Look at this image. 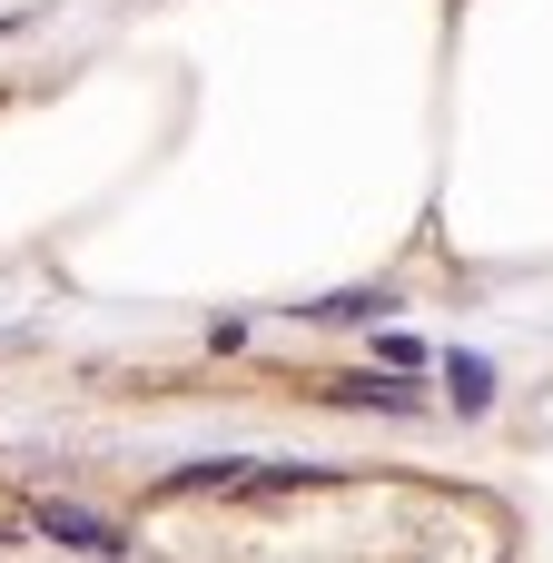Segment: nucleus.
<instances>
[{
  "instance_id": "1",
  "label": "nucleus",
  "mask_w": 553,
  "mask_h": 563,
  "mask_svg": "<svg viewBox=\"0 0 553 563\" xmlns=\"http://www.w3.org/2000/svg\"><path fill=\"white\" fill-rule=\"evenodd\" d=\"M40 534H49V544H69V554H99V563L129 554V534H119L109 515H89V505H40Z\"/></svg>"
},
{
  "instance_id": "2",
  "label": "nucleus",
  "mask_w": 553,
  "mask_h": 563,
  "mask_svg": "<svg viewBox=\"0 0 553 563\" xmlns=\"http://www.w3.org/2000/svg\"><path fill=\"white\" fill-rule=\"evenodd\" d=\"M386 307H396V287H336V297H317L307 317H317V327H376Z\"/></svg>"
},
{
  "instance_id": "3",
  "label": "nucleus",
  "mask_w": 553,
  "mask_h": 563,
  "mask_svg": "<svg viewBox=\"0 0 553 563\" xmlns=\"http://www.w3.org/2000/svg\"><path fill=\"white\" fill-rule=\"evenodd\" d=\"M445 386H455V406H465V416H485V406H495V356L455 346V356H445Z\"/></svg>"
},
{
  "instance_id": "4",
  "label": "nucleus",
  "mask_w": 553,
  "mask_h": 563,
  "mask_svg": "<svg viewBox=\"0 0 553 563\" xmlns=\"http://www.w3.org/2000/svg\"><path fill=\"white\" fill-rule=\"evenodd\" d=\"M376 366H386V376H416V366H425V336H416V327H386V336H376Z\"/></svg>"
}]
</instances>
